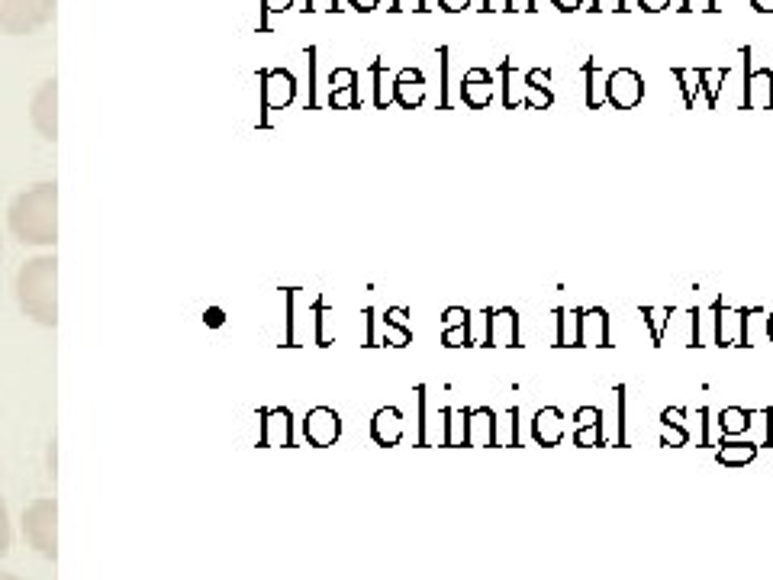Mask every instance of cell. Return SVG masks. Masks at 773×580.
Returning <instances> with one entry per match:
<instances>
[{
  "instance_id": "obj_1",
  "label": "cell",
  "mask_w": 773,
  "mask_h": 580,
  "mask_svg": "<svg viewBox=\"0 0 773 580\" xmlns=\"http://www.w3.org/2000/svg\"><path fill=\"white\" fill-rule=\"evenodd\" d=\"M7 229L20 245L33 249H55L58 245V184H29L10 200Z\"/></svg>"
},
{
  "instance_id": "obj_2",
  "label": "cell",
  "mask_w": 773,
  "mask_h": 580,
  "mask_svg": "<svg viewBox=\"0 0 773 580\" xmlns=\"http://www.w3.org/2000/svg\"><path fill=\"white\" fill-rule=\"evenodd\" d=\"M20 313L42 329L58 326V258L55 252L36 255L20 265L13 281Z\"/></svg>"
},
{
  "instance_id": "obj_3",
  "label": "cell",
  "mask_w": 773,
  "mask_h": 580,
  "mask_svg": "<svg viewBox=\"0 0 773 580\" xmlns=\"http://www.w3.org/2000/svg\"><path fill=\"white\" fill-rule=\"evenodd\" d=\"M26 545L36 551L39 558L58 561V500L55 497H39L23 510L20 519Z\"/></svg>"
},
{
  "instance_id": "obj_4",
  "label": "cell",
  "mask_w": 773,
  "mask_h": 580,
  "mask_svg": "<svg viewBox=\"0 0 773 580\" xmlns=\"http://www.w3.org/2000/svg\"><path fill=\"white\" fill-rule=\"evenodd\" d=\"M58 0H0V33L33 36L55 20Z\"/></svg>"
},
{
  "instance_id": "obj_5",
  "label": "cell",
  "mask_w": 773,
  "mask_h": 580,
  "mask_svg": "<svg viewBox=\"0 0 773 580\" xmlns=\"http://www.w3.org/2000/svg\"><path fill=\"white\" fill-rule=\"evenodd\" d=\"M29 123L46 142H58V81L46 78L29 97Z\"/></svg>"
},
{
  "instance_id": "obj_6",
  "label": "cell",
  "mask_w": 773,
  "mask_h": 580,
  "mask_svg": "<svg viewBox=\"0 0 773 580\" xmlns=\"http://www.w3.org/2000/svg\"><path fill=\"white\" fill-rule=\"evenodd\" d=\"M645 100V78L635 68H616L609 71L606 81V104L616 110H635Z\"/></svg>"
},
{
  "instance_id": "obj_7",
  "label": "cell",
  "mask_w": 773,
  "mask_h": 580,
  "mask_svg": "<svg viewBox=\"0 0 773 580\" xmlns=\"http://www.w3.org/2000/svg\"><path fill=\"white\" fill-rule=\"evenodd\" d=\"M303 429H306V439H310V445L326 448V445H332L342 435V416L335 413V410H329V406H316V410L306 413Z\"/></svg>"
},
{
  "instance_id": "obj_8",
  "label": "cell",
  "mask_w": 773,
  "mask_h": 580,
  "mask_svg": "<svg viewBox=\"0 0 773 580\" xmlns=\"http://www.w3.org/2000/svg\"><path fill=\"white\" fill-rule=\"evenodd\" d=\"M741 104L751 110H770L773 107V68H745V97Z\"/></svg>"
},
{
  "instance_id": "obj_9",
  "label": "cell",
  "mask_w": 773,
  "mask_h": 580,
  "mask_svg": "<svg viewBox=\"0 0 773 580\" xmlns=\"http://www.w3.org/2000/svg\"><path fill=\"white\" fill-rule=\"evenodd\" d=\"M564 432H567V419H564V413L558 410V406H542V410L535 413L532 435H535L538 445H545V448L561 445Z\"/></svg>"
},
{
  "instance_id": "obj_10",
  "label": "cell",
  "mask_w": 773,
  "mask_h": 580,
  "mask_svg": "<svg viewBox=\"0 0 773 580\" xmlns=\"http://www.w3.org/2000/svg\"><path fill=\"white\" fill-rule=\"evenodd\" d=\"M393 100L406 110H413L426 100V78H422L419 68H403L400 75L393 78Z\"/></svg>"
},
{
  "instance_id": "obj_11",
  "label": "cell",
  "mask_w": 773,
  "mask_h": 580,
  "mask_svg": "<svg viewBox=\"0 0 773 580\" xmlns=\"http://www.w3.org/2000/svg\"><path fill=\"white\" fill-rule=\"evenodd\" d=\"M461 97L464 104L474 107V110H484L493 104V75L487 68H471L468 75H464V84H461Z\"/></svg>"
},
{
  "instance_id": "obj_12",
  "label": "cell",
  "mask_w": 773,
  "mask_h": 580,
  "mask_svg": "<svg viewBox=\"0 0 773 580\" xmlns=\"http://www.w3.org/2000/svg\"><path fill=\"white\" fill-rule=\"evenodd\" d=\"M261 94H265V104H268L271 110L287 107L290 100H294V94H297L294 75H287L284 68L268 71V75H265V87H261Z\"/></svg>"
},
{
  "instance_id": "obj_13",
  "label": "cell",
  "mask_w": 773,
  "mask_h": 580,
  "mask_svg": "<svg viewBox=\"0 0 773 580\" xmlns=\"http://www.w3.org/2000/svg\"><path fill=\"white\" fill-rule=\"evenodd\" d=\"M371 435H374L377 445H387V448L403 439V413L397 410V406H384V410L374 413Z\"/></svg>"
},
{
  "instance_id": "obj_14",
  "label": "cell",
  "mask_w": 773,
  "mask_h": 580,
  "mask_svg": "<svg viewBox=\"0 0 773 580\" xmlns=\"http://www.w3.org/2000/svg\"><path fill=\"white\" fill-rule=\"evenodd\" d=\"M580 345H609V313L603 307L580 310Z\"/></svg>"
},
{
  "instance_id": "obj_15",
  "label": "cell",
  "mask_w": 773,
  "mask_h": 580,
  "mask_svg": "<svg viewBox=\"0 0 773 580\" xmlns=\"http://www.w3.org/2000/svg\"><path fill=\"white\" fill-rule=\"evenodd\" d=\"M745 342V310L722 307L716 316V345H741Z\"/></svg>"
},
{
  "instance_id": "obj_16",
  "label": "cell",
  "mask_w": 773,
  "mask_h": 580,
  "mask_svg": "<svg viewBox=\"0 0 773 580\" xmlns=\"http://www.w3.org/2000/svg\"><path fill=\"white\" fill-rule=\"evenodd\" d=\"M490 342L500 348L519 342V313L516 310L503 307L497 313H490Z\"/></svg>"
},
{
  "instance_id": "obj_17",
  "label": "cell",
  "mask_w": 773,
  "mask_h": 580,
  "mask_svg": "<svg viewBox=\"0 0 773 580\" xmlns=\"http://www.w3.org/2000/svg\"><path fill=\"white\" fill-rule=\"evenodd\" d=\"M355 81H358V75H355L352 68L332 71V94H329V104H332V107H355V104H358Z\"/></svg>"
},
{
  "instance_id": "obj_18",
  "label": "cell",
  "mask_w": 773,
  "mask_h": 580,
  "mask_svg": "<svg viewBox=\"0 0 773 580\" xmlns=\"http://www.w3.org/2000/svg\"><path fill=\"white\" fill-rule=\"evenodd\" d=\"M583 78H587V107L590 110H600L606 104V81H609V71H603L596 62L583 65Z\"/></svg>"
},
{
  "instance_id": "obj_19",
  "label": "cell",
  "mask_w": 773,
  "mask_h": 580,
  "mask_svg": "<svg viewBox=\"0 0 773 580\" xmlns=\"http://www.w3.org/2000/svg\"><path fill=\"white\" fill-rule=\"evenodd\" d=\"M503 104L516 110L525 104V75L513 68V62H503Z\"/></svg>"
},
{
  "instance_id": "obj_20",
  "label": "cell",
  "mask_w": 773,
  "mask_h": 580,
  "mask_svg": "<svg viewBox=\"0 0 773 580\" xmlns=\"http://www.w3.org/2000/svg\"><path fill=\"white\" fill-rule=\"evenodd\" d=\"M493 426H497V416H493L490 410L468 413V442L471 445H493Z\"/></svg>"
},
{
  "instance_id": "obj_21",
  "label": "cell",
  "mask_w": 773,
  "mask_h": 580,
  "mask_svg": "<svg viewBox=\"0 0 773 580\" xmlns=\"http://www.w3.org/2000/svg\"><path fill=\"white\" fill-rule=\"evenodd\" d=\"M754 458H757L754 442H722V448L716 452V461L725 464V468H741V464H751Z\"/></svg>"
},
{
  "instance_id": "obj_22",
  "label": "cell",
  "mask_w": 773,
  "mask_h": 580,
  "mask_svg": "<svg viewBox=\"0 0 773 580\" xmlns=\"http://www.w3.org/2000/svg\"><path fill=\"white\" fill-rule=\"evenodd\" d=\"M716 316H719V303H712L709 310H693V345L716 342Z\"/></svg>"
},
{
  "instance_id": "obj_23",
  "label": "cell",
  "mask_w": 773,
  "mask_h": 580,
  "mask_svg": "<svg viewBox=\"0 0 773 580\" xmlns=\"http://www.w3.org/2000/svg\"><path fill=\"white\" fill-rule=\"evenodd\" d=\"M751 419H754V413L745 410V406H725L719 413V429L725 435H741L751 429Z\"/></svg>"
},
{
  "instance_id": "obj_24",
  "label": "cell",
  "mask_w": 773,
  "mask_h": 580,
  "mask_svg": "<svg viewBox=\"0 0 773 580\" xmlns=\"http://www.w3.org/2000/svg\"><path fill=\"white\" fill-rule=\"evenodd\" d=\"M493 445H519V410H506L493 426Z\"/></svg>"
},
{
  "instance_id": "obj_25",
  "label": "cell",
  "mask_w": 773,
  "mask_h": 580,
  "mask_svg": "<svg viewBox=\"0 0 773 580\" xmlns=\"http://www.w3.org/2000/svg\"><path fill=\"white\" fill-rule=\"evenodd\" d=\"M265 445H290V416L284 410H274L265 419Z\"/></svg>"
},
{
  "instance_id": "obj_26",
  "label": "cell",
  "mask_w": 773,
  "mask_h": 580,
  "mask_svg": "<svg viewBox=\"0 0 773 580\" xmlns=\"http://www.w3.org/2000/svg\"><path fill=\"white\" fill-rule=\"evenodd\" d=\"M558 345H580V310H558Z\"/></svg>"
},
{
  "instance_id": "obj_27",
  "label": "cell",
  "mask_w": 773,
  "mask_h": 580,
  "mask_svg": "<svg viewBox=\"0 0 773 580\" xmlns=\"http://www.w3.org/2000/svg\"><path fill=\"white\" fill-rule=\"evenodd\" d=\"M725 78H728V68H725V65H722V68H699V87L706 91V104H709V107H716Z\"/></svg>"
},
{
  "instance_id": "obj_28",
  "label": "cell",
  "mask_w": 773,
  "mask_h": 580,
  "mask_svg": "<svg viewBox=\"0 0 773 580\" xmlns=\"http://www.w3.org/2000/svg\"><path fill=\"white\" fill-rule=\"evenodd\" d=\"M641 316H645V323L651 326V339L654 345L664 342V332H667V323L670 316H674V310L670 307H641Z\"/></svg>"
},
{
  "instance_id": "obj_29",
  "label": "cell",
  "mask_w": 773,
  "mask_h": 580,
  "mask_svg": "<svg viewBox=\"0 0 773 580\" xmlns=\"http://www.w3.org/2000/svg\"><path fill=\"white\" fill-rule=\"evenodd\" d=\"M767 336V313L764 310H745V342L741 345H757Z\"/></svg>"
},
{
  "instance_id": "obj_30",
  "label": "cell",
  "mask_w": 773,
  "mask_h": 580,
  "mask_svg": "<svg viewBox=\"0 0 773 580\" xmlns=\"http://www.w3.org/2000/svg\"><path fill=\"white\" fill-rule=\"evenodd\" d=\"M674 78H677L680 87H683V104H687V110H693V107H696V94L703 91V87H699V68H696V71H690V68H674Z\"/></svg>"
},
{
  "instance_id": "obj_31",
  "label": "cell",
  "mask_w": 773,
  "mask_h": 580,
  "mask_svg": "<svg viewBox=\"0 0 773 580\" xmlns=\"http://www.w3.org/2000/svg\"><path fill=\"white\" fill-rule=\"evenodd\" d=\"M554 104V94L548 91V87H535V84H525V104L529 110H548Z\"/></svg>"
},
{
  "instance_id": "obj_32",
  "label": "cell",
  "mask_w": 773,
  "mask_h": 580,
  "mask_svg": "<svg viewBox=\"0 0 773 580\" xmlns=\"http://www.w3.org/2000/svg\"><path fill=\"white\" fill-rule=\"evenodd\" d=\"M690 442V429L680 426V423H661V445H670V448H680Z\"/></svg>"
},
{
  "instance_id": "obj_33",
  "label": "cell",
  "mask_w": 773,
  "mask_h": 580,
  "mask_svg": "<svg viewBox=\"0 0 773 580\" xmlns=\"http://www.w3.org/2000/svg\"><path fill=\"white\" fill-rule=\"evenodd\" d=\"M10 545H13V526H10V513H7V503L0 500V561L10 555Z\"/></svg>"
},
{
  "instance_id": "obj_34",
  "label": "cell",
  "mask_w": 773,
  "mask_h": 580,
  "mask_svg": "<svg viewBox=\"0 0 773 580\" xmlns=\"http://www.w3.org/2000/svg\"><path fill=\"white\" fill-rule=\"evenodd\" d=\"M574 445H577V448L603 445V429H600V426H577V432H574Z\"/></svg>"
},
{
  "instance_id": "obj_35",
  "label": "cell",
  "mask_w": 773,
  "mask_h": 580,
  "mask_svg": "<svg viewBox=\"0 0 773 580\" xmlns=\"http://www.w3.org/2000/svg\"><path fill=\"white\" fill-rule=\"evenodd\" d=\"M574 423L577 426H603V413L596 410V406H580L574 413Z\"/></svg>"
},
{
  "instance_id": "obj_36",
  "label": "cell",
  "mask_w": 773,
  "mask_h": 580,
  "mask_svg": "<svg viewBox=\"0 0 773 580\" xmlns=\"http://www.w3.org/2000/svg\"><path fill=\"white\" fill-rule=\"evenodd\" d=\"M468 342H471L468 326H451V329H445V345H448V348H458V345H468Z\"/></svg>"
},
{
  "instance_id": "obj_37",
  "label": "cell",
  "mask_w": 773,
  "mask_h": 580,
  "mask_svg": "<svg viewBox=\"0 0 773 580\" xmlns=\"http://www.w3.org/2000/svg\"><path fill=\"white\" fill-rule=\"evenodd\" d=\"M384 339H387L390 345H406V342H410V332H406V326L387 323V329H384Z\"/></svg>"
},
{
  "instance_id": "obj_38",
  "label": "cell",
  "mask_w": 773,
  "mask_h": 580,
  "mask_svg": "<svg viewBox=\"0 0 773 580\" xmlns=\"http://www.w3.org/2000/svg\"><path fill=\"white\" fill-rule=\"evenodd\" d=\"M680 10H696V13H712V10H719L716 7V0H683V7Z\"/></svg>"
},
{
  "instance_id": "obj_39",
  "label": "cell",
  "mask_w": 773,
  "mask_h": 580,
  "mask_svg": "<svg viewBox=\"0 0 773 580\" xmlns=\"http://www.w3.org/2000/svg\"><path fill=\"white\" fill-rule=\"evenodd\" d=\"M451 326H468V313L458 310V307H451L445 313V329H451Z\"/></svg>"
},
{
  "instance_id": "obj_40",
  "label": "cell",
  "mask_w": 773,
  "mask_h": 580,
  "mask_svg": "<svg viewBox=\"0 0 773 580\" xmlns=\"http://www.w3.org/2000/svg\"><path fill=\"white\" fill-rule=\"evenodd\" d=\"M590 10H600V13H616V10H625V0H593Z\"/></svg>"
},
{
  "instance_id": "obj_41",
  "label": "cell",
  "mask_w": 773,
  "mask_h": 580,
  "mask_svg": "<svg viewBox=\"0 0 773 580\" xmlns=\"http://www.w3.org/2000/svg\"><path fill=\"white\" fill-rule=\"evenodd\" d=\"M439 7L448 10V13H461L471 7V0H439Z\"/></svg>"
},
{
  "instance_id": "obj_42",
  "label": "cell",
  "mask_w": 773,
  "mask_h": 580,
  "mask_svg": "<svg viewBox=\"0 0 773 580\" xmlns=\"http://www.w3.org/2000/svg\"><path fill=\"white\" fill-rule=\"evenodd\" d=\"M638 7L648 10V13H661V10L670 7V0H638Z\"/></svg>"
},
{
  "instance_id": "obj_43",
  "label": "cell",
  "mask_w": 773,
  "mask_h": 580,
  "mask_svg": "<svg viewBox=\"0 0 773 580\" xmlns=\"http://www.w3.org/2000/svg\"><path fill=\"white\" fill-rule=\"evenodd\" d=\"M393 10H426V0H393Z\"/></svg>"
},
{
  "instance_id": "obj_44",
  "label": "cell",
  "mask_w": 773,
  "mask_h": 580,
  "mask_svg": "<svg viewBox=\"0 0 773 580\" xmlns=\"http://www.w3.org/2000/svg\"><path fill=\"white\" fill-rule=\"evenodd\" d=\"M554 7H558L561 13H574V10H580L583 7V0H551Z\"/></svg>"
},
{
  "instance_id": "obj_45",
  "label": "cell",
  "mask_w": 773,
  "mask_h": 580,
  "mask_svg": "<svg viewBox=\"0 0 773 580\" xmlns=\"http://www.w3.org/2000/svg\"><path fill=\"white\" fill-rule=\"evenodd\" d=\"M306 4H310V10L326 13V10H335V7H339V0H306Z\"/></svg>"
},
{
  "instance_id": "obj_46",
  "label": "cell",
  "mask_w": 773,
  "mask_h": 580,
  "mask_svg": "<svg viewBox=\"0 0 773 580\" xmlns=\"http://www.w3.org/2000/svg\"><path fill=\"white\" fill-rule=\"evenodd\" d=\"M287 7H294V0H265V10L268 13H281Z\"/></svg>"
},
{
  "instance_id": "obj_47",
  "label": "cell",
  "mask_w": 773,
  "mask_h": 580,
  "mask_svg": "<svg viewBox=\"0 0 773 580\" xmlns=\"http://www.w3.org/2000/svg\"><path fill=\"white\" fill-rule=\"evenodd\" d=\"M509 10L529 13V10H535V0H509Z\"/></svg>"
},
{
  "instance_id": "obj_48",
  "label": "cell",
  "mask_w": 773,
  "mask_h": 580,
  "mask_svg": "<svg viewBox=\"0 0 773 580\" xmlns=\"http://www.w3.org/2000/svg\"><path fill=\"white\" fill-rule=\"evenodd\" d=\"M484 10H493V13L509 10V0H484Z\"/></svg>"
},
{
  "instance_id": "obj_49",
  "label": "cell",
  "mask_w": 773,
  "mask_h": 580,
  "mask_svg": "<svg viewBox=\"0 0 773 580\" xmlns=\"http://www.w3.org/2000/svg\"><path fill=\"white\" fill-rule=\"evenodd\" d=\"M377 4H381V0H352V7H355V10H364V13L374 10Z\"/></svg>"
},
{
  "instance_id": "obj_50",
  "label": "cell",
  "mask_w": 773,
  "mask_h": 580,
  "mask_svg": "<svg viewBox=\"0 0 773 580\" xmlns=\"http://www.w3.org/2000/svg\"><path fill=\"white\" fill-rule=\"evenodd\" d=\"M751 7L757 13H773V0H751Z\"/></svg>"
},
{
  "instance_id": "obj_51",
  "label": "cell",
  "mask_w": 773,
  "mask_h": 580,
  "mask_svg": "<svg viewBox=\"0 0 773 580\" xmlns=\"http://www.w3.org/2000/svg\"><path fill=\"white\" fill-rule=\"evenodd\" d=\"M764 416H767V432H764V439H767V445H773V410H767Z\"/></svg>"
},
{
  "instance_id": "obj_52",
  "label": "cell",
  "mask_w": 773,
  "mask_h": 580,
  "mask_svg": "<svg viewBox=\"0 0 773 580\" xmlns=\"http://www.w3.org/2000/svg\"><path fill=\"white\" fill-rule=\"evenodd\" d=\"M767 339L773 342V313H767Z\"/></svg>"
},
{
  "instance_id": "obj_53",
  "label": "cell",
  "mask_w": 773,
  "mask_h": 580,
  "mask_svg": "<svg viewBox=\"0 0 773 580\" xmlns=\"http://www.w3.org/2000/svg\"><path fill=\"white\" fill-rule=\"evenodd\" d=\"M0 580H20L17 574H10V571H4V568H0Z\"/></svg>"
}]
</instances>
